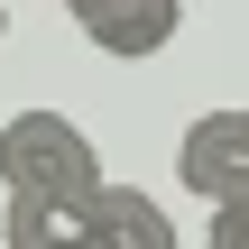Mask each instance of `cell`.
I'll use <instances>...</instances> for the list:
<instances>
[{
    "label": "cell",
    "mask_w": 249,
    "mask_h": 249,
    "mask_svg": "<svg viewBox=\"0 0 249 249\" xmlns=\"http://www.w3.org/2000/svg\"><path fill=\"white\" fill-rule=\"evenodd\" d=\"M102 157L83 139V120L65 111H9L0 120V194H92Z\"/></svg>",
    "instance_id": "cell-1"
},
{
    "label": "cell",
    "mask_w": 249,
    "mask_h": 249,
    "mask_svg": "<svg viewBox=\"0 0 249 249\" xmlns=\"http://www.w3.org/2000/svg\"><path fill=\"white\" fill-rule=\"evenodd\" d=\"M65 18H74V28H83L102 55L139 65V55H166V46H176L185 0H65Z\"/></svg>",
    "instance_id": "cell-2"
},
{
    "label": "cell",
    "mask_w": 249,
    "mask_h": 249,
    "mask_svg": "<svg viewBox=\"0 0 249 249\" xmlns=\"http://www.w3.org/2000/svg\"><path fill=\"white\" fill-rule=\"evenodd\" d=\"M176 176H185V194H203V203L249 194V111H203V120L185 129V148H176Z\"/></svg>",
    "instance_id": "cell-3"
},
{
    "label": "cell",
    "mask_w": 249,
    "mask_h": 249,
    "mask_svg": "<svg viewBox=\"0 0 249 249\" xmlns=\"http://www.w3.org/2000/svg\"><path fill=\"white\" fill-rule=\"evenodd\" d=\"M83 240H102V249H176V222H166V203L139 194V185H92Z\"/></svg>",
    "instance_id": "cell-4"
},
{
    "label": "cell",
    "mask_w": 249,
    "mask_h": 249,
    "mask_svg": "<svg viewBox=\"0 0 249 249\" xmlns=\"http://www.w3.org/2000/svg\"><path fill=\"white\" fill-rule=\"evenodd\" d=\"M83 203H92V194H9V203H0V240L65 249V240H83Z\"/></svg>",
    "instance_id": "cell-5"
},
{
    "label": "cell",
    "mask_w": 249,
    "mask_h": 249,
    "mask_svg": "<svg viewBox=\"0 0 249 249\" xmlns=\"http://www.w3.org/2000/svg\"><path fill=\"white\" fill-rule=\"evenodd\" d=\"M0 37H9V9H0Z\"/></svg>",
    "instance_id": "cell-6"
}]
</instances>
